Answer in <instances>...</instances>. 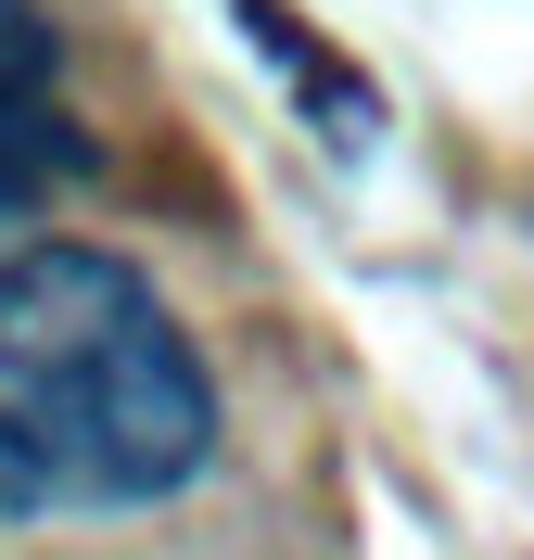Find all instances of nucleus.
I'll list each match as a JSON object with an SVG mask.
<instances>
[{
  "label": "nucleus",
  "mask_w": 534,
  "mask_h": 560,
  "mask_svg": "<svg viewBox=\"0 0 534 560\" xmlns=\"http://www.w3.org/2000/svg\"><path fill=\"white\" fill-rule=\"evenodd\" d=\"M216 458V383L141 268L0 243V523L153 510Z\"/></svg>",
  "instance_id": "1"
},
{
  "label": "nucleus",
  "mask_w": 534,
  "mask_h": 560,
  "mask_svg": "<svg viewBox=\"0 0 534 560\" xmlns=\"http://www.w3.org/2000/svg\"><path fill=\"white\" fill-rule=\"evenodd\" d=\"M76 166V128H64V38L38 0H0V205H26Z\"/></svg>",
  "instance_id": "2"
}]
</instances>
